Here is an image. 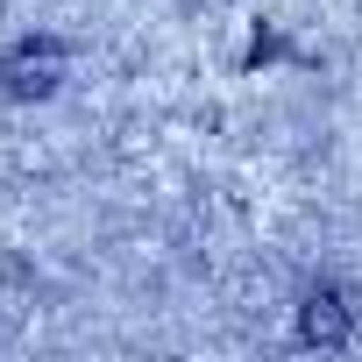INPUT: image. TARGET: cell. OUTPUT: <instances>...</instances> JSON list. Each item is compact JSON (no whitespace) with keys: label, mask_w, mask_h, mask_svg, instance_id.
I'll return each instance as SVG.
<instances>
[{"label":"cell","mask_w":362,"mask_h":362,"mask_svg":"<svg viewBox=\"0 0 362 362\" xmlns=\"http://www.w3.org/2000/svg\"><path fill=\"white\" fill-rule=\"evenodd\" d=\"M29 305H36V277H29L15 256H0V334L22 327V320H29Z\"/></svg>","instance_id":"3"},{"label":"cell","mask_w":362,"mask_h":362,"mask_svg":"<svg viewBox=\"0 0 362 362\" xmlns=\"http://www.w3.org/2000/svg\"><path fill=\"white\" fill-rule=\"evenodd\" d=\"M298 341H313V348H341V341H348V305H341L334 291H313V298L298 305Z\"/></svg>","instance_id":"2"},{"label":"cell","mask_w":362,"mask_h":362,"mask_svg":"<svg viewBox=\"0 0 362 362\" xmlns=\"http://www.w3.org/2000/svg\"><path fill=\"white\" fill-rule=\"evenodd\" d=\"M57 78H64V43L57 36H29L0 57V93L8 100H50Z\"/></svg>","instance_id":"1"}]
</instances>
